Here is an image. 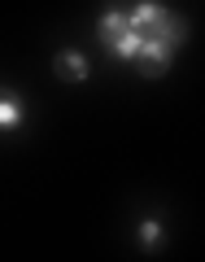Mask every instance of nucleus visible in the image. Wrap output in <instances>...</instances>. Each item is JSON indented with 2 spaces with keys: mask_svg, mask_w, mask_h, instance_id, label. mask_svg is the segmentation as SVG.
I'll list each match as a JSON object with an SVG mask.
<instances>
[{
  "mask_svg": "<svg viewBox=\"0 0 205 262\" xmlns=\"http://www.w3.org/2000/svg\"><path fill=\"white\" fill-rule=\"evenodd\" d=\"M96 35H101V44L109 48L113 57H122V61H135V57H140V31L127 22V13H122L118 5L105 9V18L96 22Z\"/></svg>",
  "mask_w": 205,
  "mask_h": 262,
  "instance_id": "obj_1",
  "label": "nucleus"
},
{
  "mask_svg": "<svg viewBox=\"0 0 205 262\" xmlns=\"http://www.w3.org/2000/svg\"><path fill=\"white\" fill-rule=\"evenodd\" d=\"M27 122V101L13 88H0V131H18Z\"/></svg>",
  "mask_w": 205,
  "mask_h": 262,
  "instance_id": "obj_2",
  "label": "nucleus"
},
{
  "mask_svg": "<svg viewBox=\"0 0 205 262\" xmlns=\"http://www.w3.org/2000/svg\"><path fill=\"white\" fill-rule=\"evenodd\" d=\"M57 75L65 79V83H83L87 79V57L83 53H70V48H65V53H57Z\"/></svg>",
  "mask_w": 205,
  "mask_h": 262,
  "instance_id": "obj_3",
  "label": "nucleus"
},
{
  "mask_svg": "<svg viewBox=\"0 0 205 262\" xmlns=\"http://www.w3.org/2000/svg\"><path fill=\"white\" fill-rule=\"evenodd\" d=\"M162 13H166V5H157V0H140V5H131V9H127V22L135 31H149Z\"/></svg>",
  "mask_w": 205,
  "mask_h": 262,
  "instance_id": "obj_4",
  "label": "nucleus"
},
{
  "mask_svg": "<svg viewBox=\"0 0 205 262\" xmlns=\"http://www.w3.org/2000/svg\"><path fill=\"white\" fill-rule=\"evenodd\" d=\"M135 236H140L144 249H157V245H162V219H140V232H135Z\"/></svg>",
  "mask_w": 205,
  "mask_h": 262,
  "instance_id": "obj_5",
  "label": "nucleus"
}]
</instances>
